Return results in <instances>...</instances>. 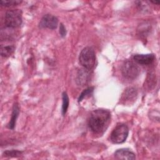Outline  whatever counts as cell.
<instances>
[{
	"instance_id": "1",
	"label": "cell",
	"mask_w": 160,
	"mask_h": 160,
	"mask_svg": "<svg viewBox=\"0 0 160 160\" xmlns=\"http://www.w3.org/2000/svg\"><path fill=\"white\" fill-rule=\"evenodd\" d=\"M111 121V113L107 109H98L93 111L89 116L88 125L94 134H102L107 129Z\"/></svg>"
},
{
	"instance_id": "2",
	"label": "cell",
	"mask_w": 160,
	"mask_h": 160,
	"mask_svg": "<svg viewBox=\"0 0 160 160\" xmlns=\"http://www.w3.org/2000/svg\"><path fill=\"white\" fill-rule=\"evenodd\" d=\"M79 60L84 68L92 69L96 64V55L94 49L90 47L84 48L80 52Z\"/></svg>"
},
{
	"instance_id": "3",
	"label": "cell",
	"mask_w": 160,
	"mask_h": 160,
	"mask_svg": "<svg viewBox=\"0 0 160 160\" xmlns=\"http://www.w3.org/2000/svg\"><path fill=\"white\" fill-rule=\"evenodd\" d=\"M22 21V11L20 9H11L8 11L4 16V24L9 28L19 27Z\"/></svg>"
},
{
	"instance_id": "4",
	"label": "cell",
	"mask_w": 160,
	"mask_h": 160,
	"mask_svg": "<svg viewBox=\"0 0 160 160\" xmlns=\"http://www.w3.org/2000/svg\"><path fill=\"white\" fill-rule=\"evenodd\" d=\"M129 129L126 124H120L118 125L111 134V141L114 144L124 142L128 138Z\"/></svg>"
},
{
	"instance_id": "5",
	"label": "cell",
	"mask_w": 160,
	"mask_h": 160,
	"mask_svg": "<svg viewBox=\"0 0 160 160\" xmlns=\"http://www.w3.org/2000/svg\"><path fill=\"white\" fill-rule=\"evenodd\" d=\"M121 72L125 78L134 79L139 75L140 68L132 61H127L122 66Z\"/></svg>"
},
{
	"instance_id": "6",
	"label": "cell",
	"mask_w": 160,
	"mask_h": 160,
	"mask_svg": "<svg viewBox=\"0 0 160 160\" xmlns=\"http://www.w3.org/2000/svg\"><path fill=\"white\" fill-rule=\"evenodd\" d=\"M138 96V91L134 88H127L122 94L120 99L121 103L122 104H131L136 99Z\"/></svg>"
},
{
	"instance_id": "7",
	"label": "cell",
	"mask_w": 160,
	"mask_h": 160,
	"mask_svg": "<svg viewBox=\"0 0 160 160\" xmlns=\"http://www.w3.org/2000/svg\"><path fill=\"white\" fill-rule=\"evenodd\" d=\"M58 24V19L56 16L51 14H46L41 19L39 22V27L54 29L57 28Z\"/></svg>"
},
{
	"instance_id": "8",
	"label": "cell",
	"mask_w": 160,
	"mask_h": 160,
	"mask_svg": "<svg viewBox=\"0 0 160 160\" xmlns=\"http://www.w3.org/2000/svg\"><path fill=\"white\" fill-rule=\"evenodd\" d=\"M133 59L134 61L141 65H148L151 64L155 59V56L153 54H136Z\"/></svg>"
},
{
	"instance_id": "9",
	"label": "cell",
	"mask_w": 160,
	"mask_h": 160,
	"mask_svg": "<svg viewBox=\"0 0 160 160\" xmlns=\"http://www.w3.org/2000/svg\"><path fill=\"white\" fill-rule=\"evenodd\" d=\"M90 80V71L86 68L82 69L78 71L76 81L79 86H84Z\"/></svg>"
},
{
	"instance_id": "10",
	"label": "cell",
	"mask_w": 160,
	"mask_h": 160,
	"mask_svg": "<svg viewBox=\"0 0 160 160\" xmlns=\"http://www.w3.org/2000/svg\"><path fill=\"white\" fill-rule=\"evenodd\" d=\"M114 157L118 159H134L135 154L128 149H119L114 152Z\"/></svg>"
},
{
	"instance_id": "11",
	"label": "cell",
	"mask_w": 160,
	"mask_h": 160,
	"mask_svg": "<svg viewBox=\"0 0 160 160\" xmlns=\"http://www.w3.org/2000/svg\"><path fill=\"white\" fill-rule=\"evenodd\" d=\"M19 106L18 105V104L16 103V104H14V105L13 106L12 111V114H11V119L9 122V129H13L14 128L16 122V120L19 116Z\"/></svg>"
},
{
	"instance_id": "12",
	"label": "cell",
	"mask_w": 160,
	"mask_h": 160,
	"mask_svg": "<svg viewBox=\"0 0 160 160\" xmlns=\"http://www.w3.org/2000/svg\"><path fill=\"white\" fill-rule=\"evenodd\" d=\"M14 51V47L13 46H2L1 49V54L2 57L7 58L10 56Z\"/></svg>"
},
{
	"instance_id": "13",
	"label": "cell",
	"mask_w": 160,
	"mask_h": 160,
	"mask_svg": "<svg viewBox=\"0 0 160 160\" xmlns=\"http://www.w3.org/2000/svg\"><path fill=\"white\" fill-rule=\"evenodd\" d=\"M62 114L64 115L68 110L69 107V98L66 92H63L62 94Z\"/></svg>"
},
{
	"instance_id": "14",
	"label": "cell",
	"mask_w": 160,
	"mask_h": 160,
	"mask_svg": "<svg viewBox=\"0 0 160 160\" xmlns=\"http://www.w3.org/2000/svg\"><path fill=\"white\" fill-rule=\"evenodd\" d=\"M93 90H94V88H93V87H90V88H88L84 89V90L81 92V94H80V96H79V98H78V102H81L82 100L84 98L87 97L88 96L91 95V94L92 93Z\"/></svg>"
},
{
	"instance_id": "15",
	"label": "cell",
	"mask_w": 160,
	"mask_h": 160,
	"mask_svg": "<svg viewBox=\"0 0 160 160\" xmlns=\"http://www.w3.org/2000/svg\"><path fill=\"white\" fill-rule=\"evenodd\" d=\"M21 2H22L21 1H18V0H1L0 3L3 6L9 7V6L19 4Z\"/></svg>"
},
{
	"instance_id": "16",
	"label": "cell",
	"mask_w": 160,
	"mask_h": 160,
	"mask_svg": "<svg viewBox=\"0 0 160 160\" xmlns=\"http://www.w3.org/2000/svg\"><path fill=\"white\" fill-rule=\"evenodd\" d=\"M22 154L21 151H18V150H8L4 152V154L6 156L8 157H18L21 156Z\"/></svg>"
},
{
	"instance_id": "17",
	"label": "cell",
	"mask_w": 160,
	"mask_h": 160,
	"mask_svg": "<svg viewBox=\"0 0 160 160\" xmlns=\"http://www.w3.org/2000/svg\"><path fill=\"white\" fill-rule=\"evenodd\" d=\"M59 33L61 34V36L62 37H64L66 36V28L64 26V25L62 24H60V27H59Z\"/></svg>"
},
{
	"instance_id": "18",
	"label": "cell",
	"mask_w": 160,
	"mask_h": 160,
	"mask_svg": "<svg viewBox=\"0 0 160 160\" xmlns=\"http://www.w3.org/2000/svg\"><path fill=\"white\" fill-rule=\"evenodd\" d=\"M151 2H152V3H154V4H159V1H151Z\"/></svg>"
}]
</instances>
